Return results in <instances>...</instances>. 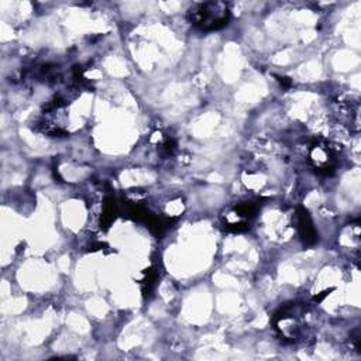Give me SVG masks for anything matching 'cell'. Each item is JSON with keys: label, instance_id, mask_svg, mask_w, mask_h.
Masks as SVG:
<instances>
[{"label": "cell", "instance_id": "obj_1", "mask_svg": "<svg viewBox=\"0 0 361 361\" xmlns=\"http://www.w3.org/2000/svg\"><path fill=\"white\" fill-rule=\"evenodd\" d=\"M189 18L200 30H217L227 24L230 11L227 4L219 1H206L196 4L189 10Z\"/></svg>", "mask_w": 361, "mask_h": 361}, {"label": "cell", "instance_id": "obj_2", "mask_svg": "<svg viewBox=\"0 0 361 361\" xmlns=\"http://www.w3.org/2000/svg\"><path fill=\"white\" fill-rule=\"evenodd\" d=\"M298 230L300 237L306 241V243H313L316 240V230L313 227V223L309 217V214L306 213V210L300 209L298 212Z\"/></svg>", "mask_w": 361, "mask_h": 361}]
</instances>
